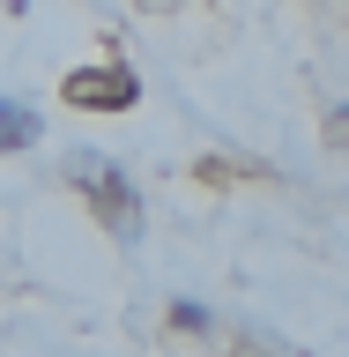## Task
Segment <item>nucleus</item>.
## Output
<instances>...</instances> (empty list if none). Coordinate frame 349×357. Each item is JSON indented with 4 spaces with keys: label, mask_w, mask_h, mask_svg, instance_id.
Masks as SVG:
<instances>
[{
    "label": "nucleus",
    "mask_w": 349,
    "mask_h": 357,
    "mask_svg": "<svg viewBox=\"0 0 349 357\" xmlns=\"http://www.w3.org/2000/svg\"><path fill=\"white\" fill-rule=\"evenodd\" d=\"M67 178L82 186V201L97 208V223H104V231H111L119 245H141V223H149V216H141V194H134V178L119 172L111 156L75 149V156H67Z\"/></svg>",
    "instance_id": "nucleus-1"
},
{
    "label": "nucleus",
    "mask_w": 349,
    "mask_h": 357,
    "mask_svg": "<svg viewBox=\"0 0 349 357\" xmlns=\"http://www.w3.org/2000/svg\"><path fill=\"white\" fill-rule=\"evenodd\" d=\"M134 97H141V82H134L127 67H89V75H67V105H82V112H127Z\"/></svg>",
    "instance_id": "nucleus-2"
},
{
    "label": "nucleus",
    "mask_w": 349,
    "mask_h": 357,
    "mask_svg": "<svg viewBox=\"0 0 349 357\" xmlns=\"http://www.w3.org/2000/svg\"><path fill=\"white\" fill-rule=\"evenodd\" d=\"M38 142V112L22 97H0V149H30Z\"/></svg>",
    "instance_id": "nucleus-3"
},
{
    "label": "nucleus",
    "mask_w": 349,
    "mask_h": 357,
    "mask_svg": "<svg viewBox=\"0 0 349 357\" xmlns=\"http://www.w3.org/2000/svg\"><path fill=\"white\" fill-rule=\"evenodd\" d=\"M171 328H208V305H194V298H178V305H171Z\"/></svg>",
    "instance_id": "nucleus-4"
}]
</instances>
